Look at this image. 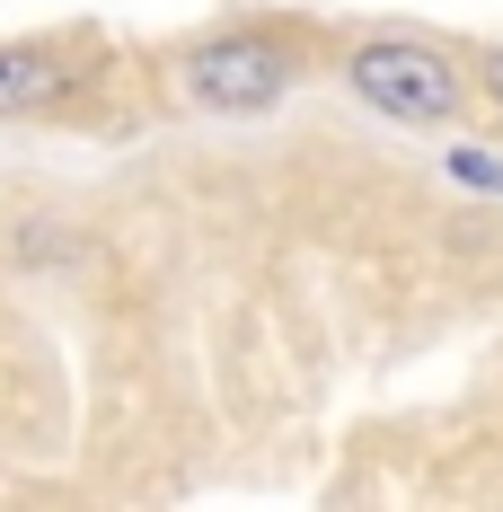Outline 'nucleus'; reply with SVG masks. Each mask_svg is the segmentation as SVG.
<instances>
[{"label": "nucleus", "mask_w": 503, "mask_h": 512, "mask_svg": "<svg viewBox=\"0 0 503 512\" xmlns=\"http://www.w3.org/2000/svg\"><path fill=\"white\" fill-rule=\"evenodd\" d=\"M177 89L212 115H265V106L292 89V53L265 45V36H203L177 62Z\"/></svg>", "instance_id": "f03ea898"}, {"label": "nucleus", "mask_w": 503, "mask_h": 512, "mask_svg": "<svg viewBox=\"0 0 503 512\" xmlns=\"http://www.w3.org/2000/svg\"><path fill=\"white\" fill-rule=\"evenodd\" d=\"M486 89H495V106H503V45L486 53Z\"/></svg>", "instance_id": "39448f33"}, {"label": "nucleus", "mask_w": 503, "mask_h": 512, "mask_svg": "<svg viewBox=\"0 0 503 512\" xmlns=\"http://www.w3.org/2000/svg\"><path fill=\"white\" fill-rule=\"evenodd\" d=\"M345 80H353V98L380 106L389 124H442V115L459 106V71L433 45H415V36H380V45H362L345 62Z\"/></svg>", "instance_id": "f257e3e1"}, {"label": "nucleus", "mask_w": 503, "mask_h": 512, "mask_svg": "<svg viewBox=\"0 0 503 512\" xmlns=\"http://www.w3.org/2000/svg\"><path fill=\"white\" fill-rule=\"evenodd\" d=\"M442 168H451V186H477V195H503V159L486 151V142H451V151H442Z\"/></svg>", "instance_id": "20e7f679"}, {"label": "nucleus", "mask_w": 503, "mask_h": 512, "mask_svg": "<svg viewBox=\"0 0 503 512\" xmlns=\"http://www.w3.org/2000/svg\"><path fill=\"white\" fill-rule=\"evenodd\" d=\"M71 89V62L53 45H0V115H36Z\"/></svg>", "instance_id": "7ed1b4c3"}]
</instances>
